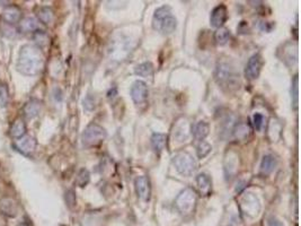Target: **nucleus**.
<instances>
[{
  "label": "nucleus",
  "instance_id": "ddd939ff",
  "mask_svg": "<svg viewBox=\"0 0 301 226\" xmlns=\"http://www.w3.org/2000/svg\"><path fill=\"white\" fill-rule=\"evenodd\" d=\"M2 18L5 21V23L7 24H16L20 23L22 21V10L18 8L17 6H8L7 8L3 10L2 13Z\"/></svg>",
  "mask_w": 301,
  "mask_h": 226
},
{
  "label": "nucleus",
  "instance_id": "9b49d317",
  "mask_svg": "<svg viewBox=\"0 0 301 226\" xmlns=\"http://www.w3.org/2000/svg\"><path fill=\"white\" fill-rule=\"evenodd\" d=\"M135 188L138 197L143 201H149L151 196L150 180L146 176H138L135 180Z\"/></svg>",
  "mask_w": 301,
  "mask_h": 226
},
{
  "label": "nucleus",
  "instance_id": "1a4fd4ad",
  "mask_svg": "<svg viewBox=\"0 0 301 226\" xmlns=\"http://www.w3.org/2000/svg\"><path fill=\"white\" fill-rule=\"evenodd\" d=\"M148 94H149V91H148V85L144 83L142 80H136L135 83L132 84L131 90H130V95H131L132 101L136 103V104H142L147 101Z\"/></svg>",
  "mask_w": 301,
  "mask_h": 226
},
{
  "label": "nucleus",
  "instance_id": "f704fd0d",
  "mask_svg": "<svg viewBox=\"0 0 301 226\" xmlns=\"http://www.w3.org/2000/svg\"><path fill=\"white\" fill-rule=\"evenodd\" d=\"M267 226H284V225L280 220H278V218L271 216L269 217V220H267Z\"/></svg>",
  "mask_w": 301,
  "mask_h": 226
},
{
  "label": "nucleus",
  "instance_id": "a211bd4d",
  "mask_svg": "<svg viewBox=\"0 0 301 226\" xmlns=\"http://www.w3.org/2000/svg\"><path fill=\"white\" fill-rule=\"evenodd\" d=\"M277 166V158L273 155H265L261 163V174L262 176H269L274 171Z\"/></svg>",
  "mask_w": 301,
  "mask_h": 226
},
{
  "label": "nucleus",
  "instance_id": "20e7f679",
  "mask_svg": "<svg viewBox=\"0 0 301 226\" xmlns=\"http://www.w3.org/2000/svg\"><path fill=\"white\" fill-rule=\"evenodd\" d=\"M176 171L183 176H191L198 169V162L188 151H180L173 157Z\"/></svg>",
  "mask_w": 301,
  "mask_h": 226
},
{
  "label": "nucleus",
  "instance_id": "423d86ee",
  "mask_svg": "<svg viewBox=\"0 0 301 226\" xmlns=\"http://www.w3.org/2000/svg\"><path fill=\"white\" fill-rule=\"evenodd\" d=\"M107 136L106 130L102 126L97 124L88 125L87 128L85 129L83 135H81V142L85 147H94L98 146L105 140Z\"/></svg>",
  "mask_w": 301,
  "mask_h": 226
},
{
  "label": "nucleus",
  "instance_id": "f8f14e48",
  "mask_svg": "<svg viewBox=\"0 0 301 226\" xmlns=\"http://www.w3.org/2000/svg\"><path fill=\"white\" fill-rule=\"evenodd\" d=\"M228 20V9L225 5H219L213 8L210 15V24L212 27L220 28L224 27L225 23Z\"/></svg>",
  "mask_w": 301,
  "mask_h": 226
},
{
  "label": "nucleus",
  "instance_id": "39448f33",
  "mask_svg": "<svg viewBox=\"0 0 301 226\" xmlns=\"http://www.w3.org/2000/svg\"><path fill=\"white\" fill-rule=\"evenodd\" d=\"M196 202H198V195L192 188H186L180 192L175 199L176 209L182 215H191L194 212Z\"/></svg>",
  "mask_w": 301,
  "mask_h": 226
},
{
  "label": "nucleus",
  "instance_id": "7ed1b4c3",
  "mask_svg": "<svg viewBox=\"0 0 301 226\" xmlns=\"http://www.w3.org/2000/svg\"><path fill=\"white\" fill-rule=\"evenodd\" d=\"M152 27L162 34H170L177 27V20L169 6H162L156 10L152 17Z\"/></svg>",
  "mask_w": 301,
  "mask_h": 226
},
{
  "label": "nucleus",
  "instance_id": "f3484780",
  "mask_svg": "<svg viewBox=\"0 0 301 226\" xmlns=\"http://www.w3.org/2000/svg\"><path fill=\"white\" fill-rule=\"evenodd\" d=\"M18 31L21 33H31L39 31V22L35 18L27 17L18 23Z\"/></svg>",
  "mask_w": 301,
  "mask_h": 226
},
{
  "label": "nucleus",
  "instance_id": "5701e85b",
  "mask_svg": "<svg viewBox=\"0 0 301 226\" xmlns=\"http://www.w3.org/2000/svg\"><path fill=\"white\" fill-rule=\"evenodd\" d=\"M135 73L136 75H138L140 77H144V78L152 77L154 76V66H152V64L149 61L142 62V64H140L136 67Z\"/></svg>",
  "mask_w": 301,
  "mask_h": 226
},
{
  "label": "nucleus",
  "instance_id": "c9c22d12",
  "mask_svg": "<svg viewBox=\"0 0 301 226\" xmlns=\"http://www.w3.org/2000/svg\"><path fill=\"white\" fill-rule=\"evenodd\" d=\"M17 226H28V225L26 224V223H21V224H18Z\"/></svg>",
  "mask_w": 301,
  "mask_h": 226
},
{
  "label": "nucleus",
  "instance_id": "c756f323",
  "mask_svg": "<svg viewBox=\"0 0 301 226\" xmlns=\"http://www.w3.org/2000/svg\"><path fill=\"white\" fill-rule=\"evenodd\" d=\"M83 105H84V109L88 111V112H92V111L95 110L96 107V100H95V96L93 95H87L86 98L84 99L83 101Z\"/></svg>",
  "mask_w": 301,
  "mask_h": 226
},
{
  "label": "nucleus",
  "instance_id": "473e14b6",
  "mask_svg": "<svg viewBox=\"0 0 301 226\" xmlns=\"http://www.w3.org/2000/svg\"><path fill=\"white\" fill-rule=\"evenodd\" d=\"M65 199H66V202H67V205H68V207L72 208V207L75 206L76 202H77L75 191H73V190L67 191L66 195H65Z\"/></svg>",
  "mask_w": 301,
  "mask_h": 226
},
{
  "label": "nucleus",
  "instance_id": "f257e3e1",
  "mask_svg": "<svg viewBox=\"0 0 301 226\" xmlns=\"http://www.w3.org/2000/svg\"><path fill=\"white\" fill-rule=\"evenodd\" d=\"M44 55L38 46L25 44L17 60V70L25 76H38L43 72Z\"/></svg>",
  "mask_w": 301,
  "mask_h": 226
},
{
  "label": "nucleus",
  "instance_id": "6e6552de",
  "mask_svg": "<svg viewBox=\"0 0 301 226\" xmlns=\"http://www.w3.org/2000/svg\"><path fill=\"white\" fill-rule=\"evenodd\" d=\"M263 67V58L259 53L252 55L245 67V76L248 80H255L258 78Z\"/></svg>",
  "mask_w": 301,
  "mask_h": 226
},
{
  "label": "nucleus",
  "instance_id": "aec40b11",
  "mask_svg": "<svg viewBox=\"0 0 301 226\" xmlns=\"http://www.w3.org/2000/svg\"><path fill=\"white\" fill-rule=\"evenodd\" d=\"M167 144V136L165 133L156 132L151 137V146L154 148L156 153H162L165 150V146Z\"/></svg>",
  "mask_w": 301,
  "mask_h": 226
},
{
  "label": "nucleus",
  "instance_id": "b1692460",
  "mask_svg": "<svg viewBox=\"0 0 301 226\" xmlns=\"http://www.w3.org/2000/svg\"><path fill=\"white\" fill-rule=\"evenodd\" d=\"M230 39V31L226 27L217 28L214 33V40L218 46H225Z\"/></svg>",
  "mask_w": 301,
  "mask_h": 226
},
{
  "label": "nucleus",
  "instance_id": "bb28decb",
  "mask_svg": "<svg viewBox=\"0 0 301 226\" xmlns=\"http://www.w3.org/2000/svg\"><path fill=\"white\" fill-rule=\"evenodd\" d=\"M211 150H212V147H211L209 143L204 142V140H203V142H200L198 147H196V153H198V157L199 158L207 157L208 155L210 154Z\"/></svg>",
  "mask_w": 301,
  "mask_h": 226
},
{
  "label": "nucleus",
  "instance_id": "9d476101",
  "mask_svg": "<svg viewBox=\"0 0 301 226\" xmlns=\"http://www.w3.org/2000/svg\"><path fill=\"white\" fill-rule=\"evenodd\" d=\"M14 146L18 151H21L22 154L29 156V155H32L35 151L38 143H36V139L34 137L25 135L22 137V138L17 139L16 142H15Z\"/></svg>",
  "mask_w": 301,
  "mask_h": 226
},
{
  "label": "nucleus",
  "instance_id": "7c9ffc66",
  "mask_svg": "<svg viewBox=\"0 0 301 226\" xmlns=\"http://www.w3.org/2000/svg\"><path fill=\"white\" fill-rule=\"evenodd\" d=\"M34 39L39 46H46V44L47 43V41H49V36L46 35V33L44 31H38V32H35Z\"/></svg>",
  "mask_w": 301,
  "mask_h": 226
},
{
  "label": "nucleus",
  "instance_id": "2f4dec72",
  "mask_svg": "<svg viewBox=\"0 0 301 226\" xmlns=\"http://www.w3.org/2000/svg\"><path fill=\"white\" fill-rule=\"evenodd\" d=\"M253 125H254V128L257 131H261V129L264 125V116L261 113H255L254 117H253Z\"/></svg>",
  "mask_w": 301,
  "mask_h": 226
},
{
  "label": "nucleus",
  "instance_id": "c85d7f7f",
  "mask_svg": "<svg viewBox=\"0 0 301 226\" xmlns=\"http://www.w3.org/2000/svg\"><path fill=\"white\" fill-rule=\"evenodd\" d=\"M299 80H298V76H296L295 78H293L292 81V87H291V95H292V103L293 105H295V109H297V106H298V90H299Z\"/></svg>",
  "mask_w": 301,
  "mask_h": 226
},
{
  "label": "nucleus",
  "instance_id": "393cba45",
  "mask_svg": "<svg viewBox=\"0 0 301 226\" xmlns=\"http://www.w3.org/2000/svg\"><path fill=\"white\" fill-rule=\"evenodd\" d=\"M38 17L43 24H46V25L51 24L52 21H53V17H54L53 10H52L50 7H42V8L39 9Z\"/></svg>",
  "mask_w": 301,
  "mask_h": 226
},
{
  "label": "nucleus",
  "instance_id": "412c9836",
  "mask_svg": "<svg viewBox=\"0 0 301 226\" xmlns=\"http://www.w3.org/2000/svg\"><path fill=\"white\" fill-rule=\"evenodd\" d=\"M9 132H10V136L14 137V138H16V139L22 138V137L25 136V133H26L25 122L22 119H16L13 122Z\"/></svg>",
  "mask_w": 301,
  "mask_h": 226
},
{
  "label": "nucleus",
  "instance_id": "72a5a7b5",
  "mask_svg": "<svg viewBox=\"0 0 301 226\" xmlns=\"http://www.w3.org/2000/svg\"><path fill=\"white\" fill-rule=\"evenodd\" d=\"M10 24H5L3 25V26L1 27V31H2V33L3 34H5L6 36H8V38H12V36L15 34V29L12 27V26H9Z\"/></svg>",
  "mask_w": 301,
  "mask_h": 226
},
{
  "label": "nucleus",
  "instance_id": "cd10ccee",
  "mask_svg": "<svg viewBox=\"0 0 301 226\" xmlns=\"http://www.w3.org/2000/svg\"><path fill=\"white\" fill-rule=\"evenodd\" d=\"M9 101L8 87L5 84H0V107H6Z\"/></svg>",
  "mask_w": 301,
  "mask_h": 226
},
{
  "label": "nucleus",
  "instance_id": "f03ea898",
  "mask_svg": "<svg viewBox=\"0 0 301 226\" xmlns=\"http://www.w3.org/2000/svg\"><path fill=\"white\" fill-rule=\"evenodd\" d=\"M214 77L219 86L227 93H233V92L239 90L240 76L232 61H219L217 68H215Z\"/></svg>",
  "mask_w": 301,
  "mask_h": 226
},
{
  "label": "nucleus",
  "instance_id": "2eb2a0df",
  "mask_svg": "<svg viewBox=\"0 0 301 226\" xmlns=\"http://www.w3.org/2000/svg\"><path fill=\"white\" fill-rule=\"evenodd\" d=\"M196 184L200 194L202 196H209L212 191V181L211 177L206 173H201L196 176Z\"/></svg>",
  "mask_w": 301,
  "mask_h": 226
},
{
  "label": "nucleus",
  "instance_id": "4be33fe9",
  "mask_svg": "<svg viewBox=\"0 0 301 226\" xmlns=\"http://www.w3.org/2000/svg\"><path fill=\"white\" fill-rule=\"evenodd\" d=\"M232 131H233V135L236 136V138L244 140V139H246L247 137H250L252 129L250 126H248V124H246V122H238V124L235 125Z\"/></svg>",
  "mask_w": 301,
  "mask_h": 226
},
{
  "label": "nucleus",
  "instance_id": "a878e982",
  "mask_svg": "<svg viewBox=\"0 0 301 226\" xmlns=\"http://www.w3.org/2000/svg\"><path fill=\"white\" fill-rule=\"evenodd\" d=\"M89 180H91V174H89L88 170L81 169L79 173H78V176L76 180V183L78 184V187H80V188L86 187L89 183Z\"/></svg>",
  "mask_w": 301,
  "mask_h": 226
},
{
  "label": "nucleus",
  "instance_id": "0eeeda50",
  "mask_svg": "<svg viewBox=\"0 0 301 226\" xmlns=\"http://www.w3.org/2000/svg\"><path fill=\"white\" fill-rule=\"evenodd\" d=\"M240 207L245 215L251 217L257 216L261 209V205L257 197L254 194H246L240 199Z\"/></svg>",
  "mask_w": 301,
  "mask_h": 226
},
{
  "label": "nucleus",
  "instance_id": "6ab92c4d",
  "mask_svg": "<svg viewBox=\"0 0 301 226\" xmlns=\"http://www.w3.org/2000/svg\"><path fill=\"white\" fill-rule=\"evenodd\" d=\"M0 210H1L2 214L7 215V216L14 217L17 214V205L13 199L5 198L0 200Z\"/></svg>",
  "mask_w": 301,
  "mask_h": 226
},
{
  "label": "nucleus",
  "instance_id": "4468645a",
  "mask_svg": "<svg viewBox=\"0 0 301 226\" xmlns=\"http://www.w3.org/2000/svg\"><path fill=\"white\" fill-rule=\"evenodd\" d=\"M41 109H42V103H41L39 100L32 99L26 103L23 107V113L26 119H33L36 116H39L41 112Z\"/></svg>",
  "mask_w": 301,
  "mask_h": 226
},
{
  "label": "nucleus",
  "instance_id": "dca6fc26",
  "mask_svg": "<svg viewBox=\"0 0 301 226\" xmlns=\"http://www.w3.org/2000/svg\"><path fill=\"white\" fill-rule=\"evenodd\" d=\"M209 132L210 126L206 121H199L193 128V136H194L195 140H199V142H203L206 137L209 135Z\"/></svg>",
  "mask_w": 301,
  "mask_h": 226
}]
</instances>
